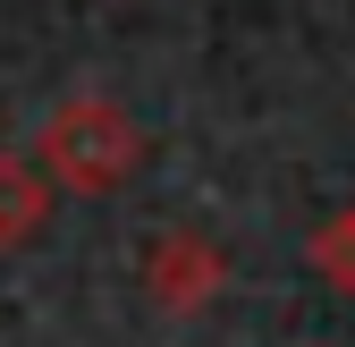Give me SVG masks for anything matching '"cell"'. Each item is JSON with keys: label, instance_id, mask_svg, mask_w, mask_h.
Masks as SVG:
<instances>
[{"label": "cell", "instance_id": "cell-1", "mask_svg": "<svg viewBox=\"0 0 355 347\" xmlns=\"http://www.w3.org/2000/svg\"><path fill=\"white\" fill-rule=\"evenodd\" d=\"M34 169L68 195H110L144 169V127L127 119L110 94H68L34 136Z\"/></svg>", "mask_w": 355, "mask_h": 347}, {"label": "cell", "instance_id": "cell-3", "mask_svg": "<svg viewBox=\"0 0 355 347\" xmlns=\"http://www.w3.org/2000/svg\"><path fill=\"white\" fill-rule=\"evenodd\" d=\"M42 212H51V178H42L34 161L0 153V246L34 237V229H42Z\"/></svg>", "mask_w": 355, "mask_h": 347}, {"label": "cell", "instance_id": "cell-2", "mask_svg": "<svg viewBox=\"0 0 355 347\" xmlns=\"http://www.w3.org/2000/svg\"><path fill=\"white\" fill-rule=\"evenodd\" d=\"M144 288L169 314H195V305H211V296L229 288V254H220L203 229H161L153 254H144Z\"/></svg>", "mask_w": 355, "mask_h": 347}, {"label": "cell", "instance_id": "cell-4", "mask_svg": "<svg viewBox=\"0 0 355 347\" xmlns=\"http://www.w3.org/2000/svg\"><path fill=\"white\" fill-rule=\"evenodd\" d=\"M313 271H322L330 288H347V296H355V212H338V221H322V229H313Z\"/></svg>", "mask_w": 355, "mask_h": 347}]
</instances>
